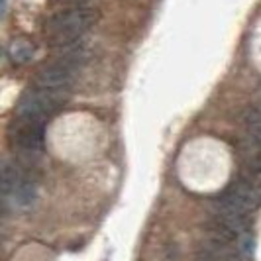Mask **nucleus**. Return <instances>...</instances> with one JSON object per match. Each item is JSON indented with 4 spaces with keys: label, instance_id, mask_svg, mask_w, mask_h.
Segmentation results:
<instances>
[{
    "label": "nucleus",
    "instance_id": "2",
    "mask_svg": "<svg viewBox=\"0 0 261 261\" xmlns=\"http://www.w3.org/2000/svg\"><path fill=\"white\" fill-rule=\"evenodd\" d=\"M69 91H51V89H39L32 87L22 94L20 102L16 106V114L22 120L32 122H45L51 118L61 106L65 105Z\"/></svg>",
    "mask_w": 261,
    "mask_h": 261
},
{
    "label": "nucleus",
    "instance_id": "8",
    "mask_svg": "<svg viewBox=\"0 0 261 261\" xmlns=\"http://www.w3.org/2000/svg\"><path fill=\"white\" fill-rule=\"evenodd\" d=\"M196 261H212V259H210V257H206L204 253H198V259H196Z\"/></svg>",
    "mask_w": 261,
    "mask_h": 261
},
{
    "label": "nucleus",
    "instance_id": "7",
    "mask_svg": "<svg viewBox=\"0 0 261 261\" xmlns=\"http://www.w3.org/2000/svg\"><path fill=\"white\" fill-rule=\"evenodd\" d=\"M246 128L249 132V138L261 144V110L259 108H251L246 114Z\"/></svg>",
    "mask_w": 261,
    "mask_h": 261
},
{
    "label": "nucleus",
    "instance_id": "1",
    "mask_svg": "<svg viewBox=\"0 0 261 261\" xmlns=\"http://www.w3.org/2000/svg\"><path fill=\"white\" fill-rule=\"evenodd\" d=\"M96 22V12L91 8H71L65 12L55 14L47 22V34L53 47L73 45L87 30Z\"/></svg>",
    "mask_w": 261,
    "mask_h": 261
},
{
    "label": "nucleus",
    "instance_id": "6",
    "mask_svg": "<svg viewBox=\"0 0 261 261\" xmlns=\"http://www.w3.org/2000/svg\"><path fill=\"white\" fill-rule=\"evenodd\" d=\"M34 55H36V45L24 38L14 39L8 45V57L14 63H28V61H32Z\"/></svg>",
    "mask_w": 261,
    "mask_h": 261
},
{
    "label": "nucleus",
    "instance_id": "4",
    "mask_svg": "<svg viewBox=\"0 0 261 261\" xmlns=\"http://www.w3.org/2000/svg\"><path fill=\"white\" fill-rule=\"evenodd\" d=\"M10 142L18 151L34 155V153L41 151V147H43L45 128H43L41 122H32V120L18 118L10 126Z\"/></svg>",
    "mask_w": 261,
    "mask_h": 261
},
{
    "label": "nucleus",
    "instance_id": "3",
    "mask_svg": "<svg viewBox=\"0 0 261 261\" xmlns=\"http://www.w3.org/2000/svg\"><path fill=\"white\" fill-rule=\"evenodd\" d=\"M85 51L75 49L69 51L65 57L57 59L55 63L41 67L36 75L34 87L39 89H51V91H69V87L73 85L75 75L81 67L85 65Z\"/></svg>",
    "mask_w": 261,
    "mask_h": 261
},
{
    "label": "nucleus",
    "instance_id": "5",
    "mask_svg": "<svg viewBox=\"0 0 261 261\" xmlns=\"http://www.w3.org/2000/svg\"><path fill=\"white\" fill-rule=\"evenodd\" d=\"M200 253H204L212 261H244L242 259V251L234 249L232 242L218 240V238H210V236L208 240L204 242Z\"/></svg>",
    "mask_w": 261,
    "mask_h": 261
}]
</instances>
